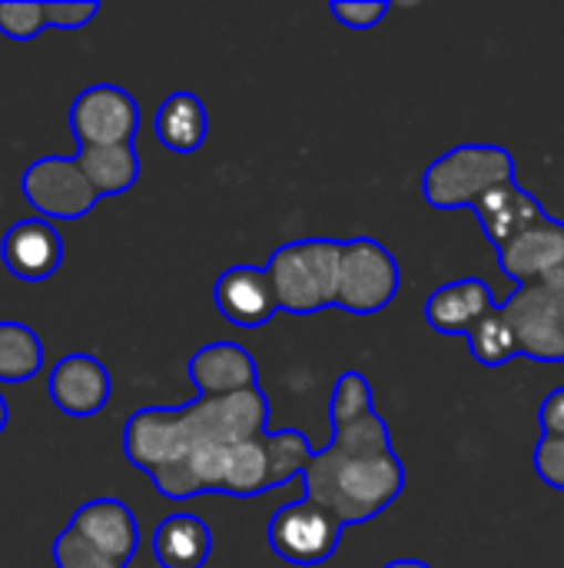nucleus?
I'll return each instance as SVG.
<instances>
[{"instance_id": "1", "label": "nucleus", "mask_w": 564, "mask_h": 568, "mask_svg": "<svg viewBox=\"0 0 564 568\" xmlns=\"http://www.w3.org/2000/svg\"><path fill=\"white\" fill-rule=\"evenodd\" d=\"M123 453L173 503L206 493L253 499L289 486L316 456L302 433L269 429V399L259 386L196 396L180 409H136L123 429Z\"/></svg>"}, {"instance_id": "2", "label": "nucleus", "mask_w": 564, "mask_h": 568, "mask_svg": "<svg viewBox=\"0 0 564 568\" xmlns=\"http://www.w3.org/2000/svg\"><path fill=\"white\" fill-rule=\"evenodd\" d=\"M302 483V499L326 509L342 529L382 516L406 489V466L392 446L389 423L376 409L332 423V443L312 456Z\"/></svg>"}, {"instance_id": "3", "label": "nucleus", "mask_w": 564, "mask_h": 568, "mask_svg": "<svg viewBox=\"0 0 564 568\" xmlns=\"http://www.w3.org/2000/svg\"><path fill=\"white\" fill-rule=\"evenodd\" d=\"M519 183L515 156L499 143H459L422 173V196L435 210H475L495 190Z\"/></svg>"}, {"instance_id": "4", "label": "nucleus", "mask_w": 564, "mask_h": 568, "mask_svg": "<svg viewBox=\"0 0 564 568\" xmlns=\"http://www.w3.org/2000/svg\"><path fill=\"white\" fill-rule=\"evenodd\" d=\"M339 240H299L279 246L266 273L276 286V300L283 313L293 316H312L326 306H336V286H339V263H342Z\"/></svg>"}, {"instance_id": "5", "label": "nucleus", "mask_w": 564, "mask_h": 568, "mask_svg": "<svg viewBox=\"0 0 564 568\" xmlns=\"http://www.w3.org/2000/svg\"><path fill=\"white\" fill-rule=\"evenodd\" d=\"M502 313L515 329L519 356L535 363H564V270L515 286L502 303Z\"/></svg>"}, {"instance_id": "6", "label": "nucleus", "mask_w": 564, "mask_h": 568, "mask_svg": "<svg viewBox=\"0 0 564 568\" xmlns=\"http://www.w3.org/2000/svg\"><path fill=\"white\" fill-rule=\"evenodd\" d=\"M399 286H402V270L386 243L372 236H359L342 246L339 286H336L339 310L352 316H376L399 296Z\"/></svg>"}, {"instance_id": "7", "label": "nucleus", "mask_w": 564, "mask_h": 568, "mask_svg": "<svg viewBox=\"0 0 564 568\" xmlns=\"http://www.w3.org/2000/svg\"><path fill=\"white\" fill-rule=\"evenodd\" d=\"M269 549L289 566H326L342 542V526L309 499L286 503L273 513L266 529Z\"/></svg>"}, {"instance_id": "8", "label": "nucleus", "mask_w": 564, "mask_h": 568, "mask_svg": "<svg viewBox=\"0 0 564 568\" xmlns=\"http://www.w3.org/2000/svg\"><path fill=\"white\" fill-rule=\"evenodd\" d=\"M20 190L43 220H83L100 203V193L80 170L76 156L33 160L20 176Z\"/></svg>"}, {"instance_id": "9", "label": "nucleus", "mask_w": 564, "mask_h": 568, "mask_svg": "<svg viewBox=\"0 0 564 568\" xmlns=\"http://www.w3.org/2000/svg\"><path fill=\"white\" fill-rule=\"evenodd\" d=\"M70 130L80 146H126L140 133V103L116 83H93L76 93Z\"/></svg>"}, {"instance_id": "10", "label": "nucleus", "mask_w": 564, "mask_h": 568, "mask_svg": "<svg viewBox=\"0 0 564 568\" xmlns=\"http://www.w3.org/2000/svg\"><path fill=\"white\" fill-rule=\"evenodd\" d=\"M113 396V379L103 359L90 353H70L50 369V399L63 416L90 419L106 409Z\"/></svg>"}, {"instance_id": "11", "label": "nucleus", "mask_w": 564, "mask_h": 568, "mask_svg": "<svg viewBox=\"0 0 564 568\" xmlns=\"http://www.w3.org/2000/svg\"><path fill=\"white\" fill-rule=\"evenodd\" d=\"M63 236L43 216L17 220L0 240V260L10 276L23 283H43L63 266Z\"/></svg>"}, {"instance_id": "12", "label": "nucleus", "mask_w": 564, "mask_h": 568, "mask_svg": "<svg viewBox=\"0 0 564 568\" xmlns=\"http://www.w3.org/2000/svg\"><path fill=\"white\" fill-rule=\"evenodd\" d=\"M213 303L223 313V320H229L239 329H259L276 313H283L266 266H246V263L219 273L213 286Z\"/></svg>"}, {"instance_id": "13", "label": "nucleus", "mask_w": 564, "mask_h": 568, "mask_svg": "<svg viewBox=\"0 0 564 568\" xmlns=\"http://www.w3.org/2000/svg\"><path fill=\"white\" fill-rule=\"evenodd\" d=\"M499 270L522 283L545 280L564 270V223L555 216H542L525 226L519 236L499 246Z\"/></svg>"}, {"instance_id": "14", "label": "nucleus", "mask_w": 564, "mask_h": 568, "mask_svg": "<svg viewBox=\"0 0 564 568\" xmlns=\"http://www.w3.org/2000/svg\"><path fill=\"white\" fill-rule=\"evenodd\" d=\"M70 529H76L96 552H103L106 559L126 568L140 549V523L133 509L110 496L90 499L86 506H80L70 519Z\"/></svg>"}, {"instance_id": "15", "label": "nucleus", "mask_w": 564, "mask_h": 568, "mask_svg": "<svg viewBox=\"0 0 564 568\" xmlns=\"http://www.w3.org/2000/svg\"><path fill=\"white\" fill-rule=\"evenodd\" d=\"M499 306L492 286L482 276H462L442 283L425 303V323L442 336H469Z\"/></svg>"}, {"instance_id": "16", "label": "nucleus", "mask_w": 564, "mask_h": 568, "mask_svg": "<svg viewBox=\"0 0 564 568\" xmlns=\"http://www.w3.org/2000/svg\"><path fill=\"white\" fill-rule=\"evenodd\" d=\"M189 379L199 399L233 396L259 386V366L239 343H209L189 356Z\"/></svg>"}, {"instance_id": "17", "label": "nucleus", "mask_w": 564, "mask_h": 568, "mask_svg": "<svg viewBox=\"0 0 564 568\" xmlns=\"http://www.w3.org/2000/svg\"><path fill=\"white\" fill-rule=\"evenodd\" d=\"M213 552L209 526L193 513L166 516L153 532V556L160 568H203Z\"/></svg>"}, {"instance_id": "18", "label": "nucleus", "mask_w": 564, "mask_h": 568, "mask_svg": "<svg viewBox=\"0 0 564 568\" xmlns=\"http://www.w3.org/2000/svg\"><path fill=\"white\" fill-rule=\"evenodd\" d=\"M153 133L156 140L170 150V153H196L203 143H206V133H209V113H206V103L189 93V90H176L170 93L156 116H153Z\"/></svg>"}, {"instance_id": "19", "label": "nucleus", "mask_w": 564, "mask_h": 568, "mask_svg": "<svg viewBox=\"0 0 564 568\" xmlns=\"http://www.w3.org/2000/svg\"><path fill=\"white\" fill-rule=\"evenodd\" d=\"M475 216H479L489 243L499 250L502 243H509L512 236H519L525 226H532L535 220H542L548 213H545V206L532 193H525L519 183H512V186L495 190L489 200H482L475 206Z\"/></svg>"}, {"instance_id": "20", "label": "nucleus", "mask_w": 564, "mask_h": 568, "mask_svg": "<svg viewBox=\"0 0 564 568\" xmlns=\"http://www.w3.org/2000/svg\"><path fill=\"white\" fill-rule=\"evenodd\" d=\"M80 170L93 183V190L103 196H120L130 193L140 180V153L136 143L126 146H80L76 153Z\"/></svg>"}, {"instance_id": "21", "label": "nucleus", "mask_w": 564, "mask_h": 568, "mask_svg": "<svg viewBox=\"0 0 564 568\" xmlns=\"http://www.w3.org/2000/svg\"><path fill=\"white\" fill-rule=\"evenodd\" d=\"M43 369V343L37 329L17 320L0 323V383H30Z\"/></svg>"}, {"instance_id": "22", "label": "nucleus", "mask_w": 564, "mask_h": 568, "mask_svg": "<svg viewBox=\"0 0 564 568\" xmlns=\"http://www.w3.org/2000/svg\"><path fill=\"white\" fill-rule=\"evenodd\" d=\"M469 339V346H472V356L482 363V366H489V369H499V366H505L509 359H515L519 356V339H515V329H512V323L505 320V313H502V303L465 336Z\"/></svg>"}, {"instance_id": "23", "label": "nucleus", "mask_w": 564, "mask_h": 568, "mask_svg": "<svg viewBox=\"0 0 564 568\" xmlns=\"http://www.w3.org/2000/svg\"><path fill=\"white\" fill-rule=\"evenodd\" d=\"M43 30H50L47 3H40V0H0V33L7 40L27 43V40H37Z\"/></svg>"}, {"instance_id": "24", "label": "nucleus", "mask_w": 564, "mask_h": 568, "mask_svg": "<svg viewBox=\"0 0 564 568\" xmlns=\"http://www.w3.org/2000/svg\"><path fill=\"white\" fill-rule=\"evenodd\" d=\"M53 562L57 568H126L113 559H106L103 552H96L76 529H63L53 542Z\"/></svg>"}, {"instance_id": "25", "label": "nucleus", "mask_w": 564, "mask_h": 568, "mask_svg": "<svg viewBox=\"0 0 564 568\" xmlns=\"http://www.w3.org/2000/svg\"><path fill=\"white\" fill-rule=\"evenodd\" d=\"M389 10H392L389 0H332L329 3V13L349 30H372L386 20Z\"/></svg>"}, {"instance_id": "26", "label": "nucleus", "mask_w": 564, "mask_h": 568, "mask_svg": "<svg viewBox=\"0 0 564 568\" xmlns=\"http://www.w3.org/2000/svg\"><path fill=\"white\" fill-rule=\"evenodd\" d=\"M535 473L548 489L564 493V436H542L535 446Z\"/></svg>"}, {"instance_id": "27", "label": "nucleus", "mask_w": 564, "mask_h": 568, "mask_svg": "<svg viewBox=\"0 0 564 568\" xmlns=\"http://www.w3.org/2000/svg\"><path fill=\"white\" fill-rule=\"evenodd\" d=\"M100 3L96 0H53L47 3L50 30H83L90 20H96Z\"/></svg>"}, {"instance_id": "28", "label": "nucleus", "mask_w": 564, "mask_h": 568, "mask_svg": "<svg viewBox=\"0 0 564 568\" xmlns=\"http://www.w3.org/2000/svg\"><path fill=\"white\" fill-rule=\"evenodd\" d=\"M539 423H542V436H564V386L545 396L539 409Z\"/></svg>"}, {"instance_id": "29", "label": "nucleus", "mask_w": 564, "mask_h": 568, "mask_svg": "<svg viewBox=\"0 0 564 568\" xmlns=\"http://www.w3.org/2000/svg\"><path fill=\"white\" fill-rule=\"evenodd\" d=\"M382 568H432L429 562H422V559H396V562H386Z\"/></svg>"}, {"instance_id": "30", "label": "nucleus", "mask_w": 564, "mask_h": 568, "mask_svg": "<svg viewBox=\"0 0 564 568\" xmlns=\"http://www.w3.org/2000/svg\"><path fill=\"white\" fill-rule=\"evenodd\" d=\"M7 423H10V409H7V399H3V393H0V433L7 429Z\"/></svg>"}]
</instances>
